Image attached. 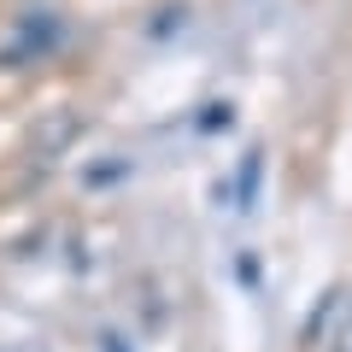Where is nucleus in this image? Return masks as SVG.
<instances>
[{
    "instance_id": "1",
    "label": "nucleus",
    "mask_w": 352,
    "mask_h": 352,
    "mask_svg": "<svg viewBox=\"0 0 352 352\" xmlns=\"http://www.w3.org/2000/svg\"><path fill=\"white\" fill-rule=\"evenodd\" d=\"M323 352H352V288H340L323 311Z\"/></svg>"
},
{
    "instance_id": "2",
    "label": "nucleus",
    "mask_w": 352,
    "mask_h": 352,
    "mask_svg": "<svg viewBox=\"0 0 352 352\" xmlns=\"http://www.w3.org/2000/svg\"><path fill=\"white\" fill-rule=\"evenodd\" d=\"M18 36H24V41H12V47H0V65L24 59V53H47L53 41H59V24H53V18H41V24H18Z\"/></svg>"
},
{
    "instance_id": "3",
    "label": "nucleus",
    "mask_w": 352,
    "mask_h": 352,
    "mask_svg": "<svg viewBox=\"0 0 352 352\" xmlns=\"http://www.w3.org/2000/svg\"><path fill=\"white\" fill-rule=\"evenodd\" d=\"M106 352H124V346H118V340H106Z\"/></svg>"
}]
</instances>
